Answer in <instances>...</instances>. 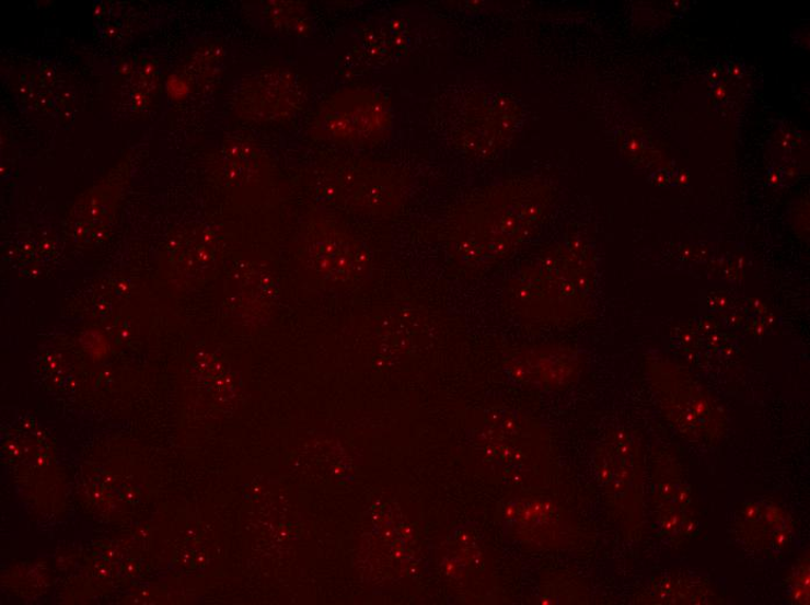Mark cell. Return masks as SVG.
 Wrapping results in <instances>:
<instances>
[{
    "mask_svg": "<svg viewBox=\"0 0 810 605\" xmlns=\"http://www.w3.org/2000/svg\"><path fill=\"white\" fill-rule=\"evenodd\" d=\"M301 256L312 272L335 284L359 280L368 261L363 247L329 220H316L305 229Z\"/></svg>",
    "mask_w": 810,
    "mask_h": 605,
    "instance_id": "6da1fadb",
    "label": "cell"
},
{
    "mask_svg": "<svg viewBox=\"0 0 810 605\" xmlns=\"http://www.w3.org/2000/svg\"><path fill=\"white\" fill-rule=\"evenodd\" d=\"M795 600L797 603H808L809 595V571L808 565L801 568V573L797 575L795 586Z\"/></svg>",
    "mask_w": 810,
    "mask_h": 605,
    "instance_id": "7a4b0ae2",
    "label": "cell"
}]
</instances>
